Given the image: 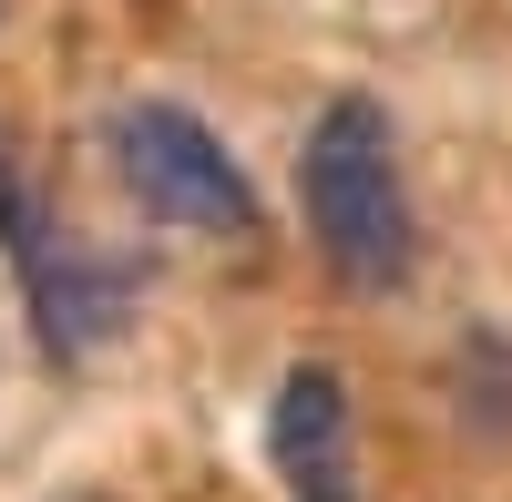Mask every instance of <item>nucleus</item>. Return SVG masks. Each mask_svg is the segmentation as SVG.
Instances as JSON below:
<instances>
[{"instance_id": "f257e3e1", "label": "nucleus", "mask_w": 512, "mask_h": 502, "mask_svg": "<svg viewBox=\"0 0 512 502\" xmlns=\"http://www.w3.org/2000/svg\"><path fill=\"white\" fill-rule=\"evenodd\" d=\"M297 205H308V236L338 287L359 298H390L420 257V226H410V185H400V134L369 93H338L308 144H297Z\"/></svg>"}, {"instance_id": "f03ea898", "label": "nucleus", "mask_w": 512, "mask_h": 502, "mask_svg": "<svg viewBox=\"0 0 512 502\" xmlns=\"http://www.w3.org/2000/svg\"><path fill=\"white\" fill-rule=\"evenodd\" d=\"M113 175L134 185V205L154 226H185V236H246L256 226L246 164L216 144V123L185 113V103H123L113 113Z\"/></svg>"}, {"instance_id": "7ed1b4c3", "label": "nucleus", "mask_w": 512, "mask_h": 502, "mask_svg": "<svg viewBox=\"0 0 512 502\" xmlns=\"http://www.w3.org/2000/svg\"><path fill=\"white\" fill-rule=\"evenodd\" d=\"M0 246L21 257V298H31V328H41L52 359H82V349H103L123 328V308H134V267L72 246L52 216H41V195L21 185L11 144H0Z\"/></svg>"}, {"instance_id": "20e7f679", "label": "nucleus", "mask_w": 512, "mask_h": 502, "mask_svg": "<svg viewBox=\"0 0 512 502\" xmlns=\"http://www.w3.org/2000/svg\"><path fill=\"white\" fill-rule=\"evenodd\" d=\"M267 462H277L287 502H359V431H349V390H338V369L297 359L287 380H277Z\"/></svg>"}]
</instances>
